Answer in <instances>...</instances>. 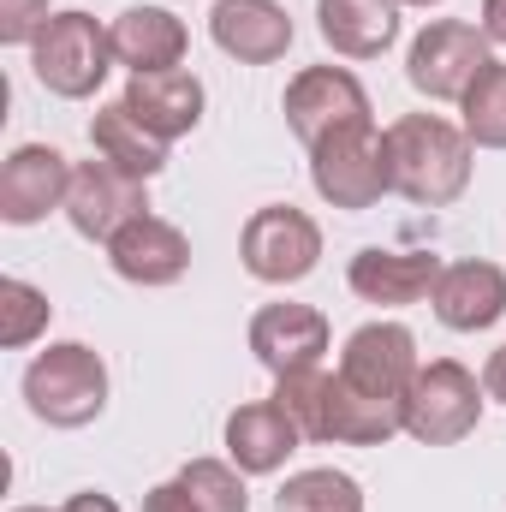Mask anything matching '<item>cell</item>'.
I'll use <instances>...</instances> for the list:
<instances>
[{
  "mask_svg": "<svg viewBox=\"0 0 506 512\" xmlns=\"http://www.w3.org/2000/svg\"><path fill=\"white\" fill-rule=\"evenodd\" d=\"M24 399L48 429H84L108 411V364L84 340H60L30 358L24 370Z\"/></svg>",
  "mask_w": 506,
  "mask_h": 512,
  "instance_id": "obj_3",
  "label": "cell"
},
{
  "mask_svg": "<svg viewBox=\"0 0 506 512\" xmlns=\"http://www.w3.org/2000/svg\"><path fill=\"white\" fill-rule=\"evenodd\" d=\"M286 126L304 149H316L328 131L358 126L370 120V90L346 72V66H304L292 84H286Z\"/></svg>",
  "mask_w": 506,
  "mask_h": 512,
  "instance_id": "obj_8",
  "label": "cell"
},
{
  "mask_svg": "<svg viewBox=\"0 0 506 512\" xmlns=\"http://www.w3.org/2000/svg\"><path fill=\"white\" fill-rule=\"evenodd\" d=\"M191 48V30L167 12V6H131L114 18V60L131 66V78L143 72H173Z\"/></svg>",
  "mask_w": 506,
  "mask_h": 512,
  "instance_id": "obj_20",
  "label": "cell"
},
{
  "mask_svg": "<svg viewBox=\"0 0 506 512\" xmlns=\"http://www.w3.org/2000/svg\"><path fill=\"white\" fill-rule=\"evenodd\" d=\"M12 512H60V507H12Z\"/></svg>",
  "mask_w": 506,
  "mask_h": 512,
  "instance_id": "obj_34",
  "label": "cell"
},
{
  "mask_svg": "<svg viewBox=\"0 0 506 512\" xmlns=\"http://www.w3.org/2000/svg\"><path fill=\"white\" fill-rule=\"evenodd\" d=\"M316 30L340 60H376L399 42V0H316Z\"/></svg>",
  "mask_w": 506,
  "mask_h": 512,
  "instance_id": "obj_19",
  "label": "cell"
},
{
  "mask_svg": "<svg viewBox=\"0 0 506 512\" xmlns=\"http://www.w3.org/2000/svg\"><path fill=\"white\" fill-rule=\"evenodd\" d=\"M483 393H489L495 405H506V346L489 352V364H483Z\"/></svg>",
  "mask_w": 506,
  "mask_h": 512,
  "instance_id": "obj_30",
  "label": "cell"
},
{
  "mask_svg": "<svg viewBox=\"0 0 506 512\" xmlns=\"http://www.w3.org/2000/svg\"><path fill=\"white\" fill-rule=\"evenodd\" d=\"M483 36L506 48V0H483Z\"/></svg>",
  "mask_w": 506,
  "mask_h": 512,
  "instance_id": "obj_31",
  "label": "cell"
},
{
  "mask_svg": "<svg viewBox=\"0 0 506 512\" xmlns=\"http://www.w3.org/2000/svg\"><path fill=\"white\" fill-rule=\"evenodd\" d=\"M495 42L483 36V24H465V18H435L417 30L411 54H405V78L417 96L429 102H465V90L477 84V72L495 60L489 54Z\"/></svg>",
  "mask_w": 506,
  "mask_h": 512,
  "instance_id": "obj_6",
  "label": "cell"
},
{
  "mask_svg": "<svg viewBox=\"0 0 506 512\" xmlns=\"http://www.w3.org/2000/svg\"><path fill=\"white\" fill-rule=\"evenodd\" d=\"M441 256L435 251H370L352 256V268H346V286L364 298V304H381V310H405V304H423L429 292H435V280H441Z\"/></svg>",
  "mask_w": 506,
  "mask_h": 512,
  "instance_id": "obj_14",
  "label": "cell"
},
{
  "mask_svg": "<svg viewBox=\"0 0 506 512\" xmlns=\"http://www.w3.org/2000/svg\"><path fill=\"white\" fill-rule=\"evenodd\" d=\"M179 483L191 489V501L203 512H251V495H245V471L233 459H191L179 471Z\"/></svg>",
  "mask_w": 506,
  "mask_h": 512,
  "instance_id": "obj_26",
  "label": "cell"
},
{
  "mask_svg": "<svg viewBox=\"0 0 506 512\" xmlns=\"http://www.w3.org/2000/svg\"><path fill=\"white\" fill-rule=\"evenodd\" d=\"M209 36L239 66H274L292 48V18H286L280 0H215Z\"/></svg>",
  "mask_w": 506,
  "mask_h": 512,
  "instance_id": "obj_15",
  "label": "cell"
},
{
  "mask_svg": "<svg viewBox=\"0 0 506 512\" xmlns=\"http://www.w3.org/2000/svg\"><path fill=\"white\" fill-rule=\"evenodd\" d=\"M399 6H423V12H429V6H441V0H399Z\"/></svg>",
  "mask_w": 506,
  "mask_h": 512,
  "instance_id": "obj_33",
  "label": "cell"
},
{
  "mask_svg": "<svg viewBox=\"0 0 506 512\" xmlns=\"http://www.w3.org/2000/svg\"><path fill=\"white\" fill-rule=\"evenodd\" d=\"M90 143H96V155H102V161H114L120 173L143 179V185L167 167V143H161L149 126H137V114H131L126 102L96 108V120H90Z\"/></svg>",
  "mask_w": 506,
  "mask_h": 512,
  "instance_id": "obj_22",
  "label": "cell"
},
{
  "mask_svg": "<svg viewBox=\"0 0 506 512\" xmlns=\"http://www.w3.org/2000/svg\"><path fill=\"white\" fill-rule=\"evenodd\" d=\"M60 512H120V507H114V495H102V489H84V495H72Z\"/></svg>",
  "mask_w": 506,
  "mask_h": 512,
  "instance_id": "obj_32",
  "label": "cell"
},
{
  "mask_svg": "<svg viewBox=\"0 0 506 512\" xmlns=\"http://www.w3.org/2000/svg\"><path fill=\"white\" fill-rule=\"evenodd\" d=\"M137 215H149V191L143 179L120 173L114 161H78L72 167V191H66V221L96 239V245H114V233H126Z\"/></svg>",
  "mask_w": 506,
  "mask_h": 512,
  "instance_id": "obj_9",
  "label": "cell"
},
{
  "mask_svg": "<svg viewBox=\"0 0 506 512\" xmlns=\"http://www.w3.org/2000/svg\"><path fill=\"white\" fill-rule=\"evenodd\" d=\"M54 12H48V0H0V42H12V48H30L36 36H42V24H48Z\"/></svg>",
  "mask_w": 506,
  "mask_h": 512,
  "instance_id": "obj_28",
  "label": "cell"
},
{
  "mask_svg": "<svg viewBox=\"0 0 506 512\" xmlns=\"http://www.w3.org/2000/svg\"><path fill=\"white\" fill-rule=\"evenodd\" d=\"M441 328L453 334H483L506 316V268L483 262V256H465V262H447L435 292H429Z\"/></svg>",
  "mask_w": 506,
  "mask_h": 512,
  "instance_id": "obj_13",
  "label": "cell"
},
{
  "mask_svg": "<svg viewBox=\"0 0 506 512\" xmlns=\"http://www.w3.org/2000/svg\"><path fill=\"white\" fill-rule=\"evenodd\" d=\"M298 423L274 405V399H256V405H239L227 417V459L245 471V477H274L292 453H298Z\"/></svg>",
  "mask_w": 506,
  "mask_h": 512,
  "instance_id": "obj_18",
  "label": "cell"
},
{
  "mask_svg": "<svg viewBox=\"0 0 506 512\" xmlns=\"http://www.w3.org/2000/svg\"><path fill=\"white\" fill-rule=\"evenodd\" d=\"M120 102L137 114V126H149L161 143H173V137H185V131L203 126V78H197V72H185V66L131 78Z\"/></svg>",
  "mask_w": 506,
  "mask_h": 512,
  "instance_id": "obj_17",
  "label": "cell"
},
{
  "mask_svg": "<svg viewBox=\"0 0 506 512\" xmlns=\"http://www.w3.org/2000/svg\"><path fill=\"white\" fill-rule=\"evenodd\" d=\"M310 185L322 203L334 209H376L381 197L393 191V167H387V131H376V120L328 131L310 149Z\"/></svg>",
  "mask_w": 506,
  "mask_h": 512,
  "instance_id": "obj_4",
  "label": "cell"
},
{
  "mask_svg": "<svg viewBox=\"0 0 506 512\" xmlns=\"http://www.w3.org/2000/svg\"><path fill=\"white\" fill-rule=\"evenodd\" d=\"M405 429V399H376L352 382L328 376V441L340 447H381Z\"/></svg>",
  "mask_w": 506,
  "mask_h": 512,
  "instance_id": "obj_21",
  "label": "cell"
},
{
  "mask_svg": "<svg viewBox=\"0 0 506 512\" xmlns=\"http://www.w3.org/2000/svg\"><path fill=\"white\" fill-rule=\"evenodd\" d=\"M30 72L48 96L60 102H90L108 72H114V30H102L90 12L66 6L42 24V36L30 42Z\"/></svg>",
  "mask_w": 506,
  "mask_h": 512,
  "instance_id": "obj_2",
  "label": "cell"
},
{
  "mask_svg": "<svg viewBox=\"0 0 506 512\" xmlns=\"http://www.w3.org/2000/svg\"><path fill=\"white\" fill-rule=\"evenodd\" d=\"M268 399L298 423L304 441H328V376H322V364H316V370L274 376V393H268Z\"/></svg>",
  "mask_w": 506,
  "mask_h": 512,
  "instance_id": "obj_25",
  "label": "cell"
},
{
  "mask_svg": "<svg viewBox=\"0 0 506 512\" xmlns=\"http://www.w3.org/2000/svg\"><path fill=\"white\" fill-rule=\"evenodd\" d=\"M274 512H364V489H358V477H346L334 465L298 471V477H286Z\"/></svg>",
  "mask_w": 506,
  "mask_h": 512,
  "instance_id": "obj_23",
  "label": "cell"
},
{
  "mask_svg": "<svg viewBox=\"0 0 506 512\" xmlns=\"http://www.w3.org/2000/svg\"><path fill=\"white\" fill-rule=\"evenodd\" d=\"M417 370H423L417 340L399 322H364L340 352V382H352L358 393H376V399H405Z\"/></svg>",
  "mask_w": 506,
  "mask_h": 512,
  "instance_id": "obj_11",
  "label": "cell"
},
{
  "mask_svg": "<svg viewBox=\"0 0 506 512\" xmlns=\"http://www.w3.org/2000/svg\"><path fill=\"white\" fill-rule=\"evenodd\" d=\"M471 149H506V60H489L459 102Z\"/></svg>",
  "mask_w": 506,
  "mask_h": 512,
  "instance_id": "obj_24",
  "label": "cell"
},
{
  "mask_svg": "<svg viewBox=\"0 0 506 512\" xmlns=\"http://www.w3.org/2000/svg\"><path fill=\"white\" fill-rule=\"evenodd\" d=\"M108 262L131 286H173L191 268V239L173 221H161V215H137L126 233H114Z\"/></svg>",
  "mask_w": 506,
  "mask_h": 512,
  "instance_id": "obj_16",
  "label": "cell"
},
{
  "mask_svg": "<svg viewBox=\"0 0 506 512\" xmlns=\"http://www.w3.org/2000/svg\"><path fill=\"white\" fill-rule=\"evenodd\" d=\"M393 191L417 209H447L471 191V137L441 114H405L387 126Z\"/></svg>",
  "mask_w": 506,
  "mask_h": 512,
  "instance_id": "obj_1",
  "label": "cell"
},
{
  "mask_svg": "<svg viewBox=\"0 0 506 512\" xmlns=\"http://www.w3.org/2000/svg\"><path fill=\"white\" fill-rule=\"evenodd\" d=\"M251 352L268 376L316 370L328 352V316L316 304H262L251 316Z\"/></svg>",
  "mask_w": 506,
  "mask_h": 512,
  "instance_id": "obj_12",
  "label": "cell"
},
{
  "mask_svg": "<svg viewBox=\"0 0 506 512\" xmlns=\"http://www.w3.org/2000/svg\"><path fill=\"white\" fill-rule=\"evenodd\" d=\"M66 191H72V161L54 143H24L0 167V221L36 227L48 209H66Z\"/></svg>",
  "mask_w": 506,
  "mask_h": 512,
  "instance_id": "obj_10",
  "label": "cell"
},
{
  "mask_svg": "<svg viewBox=\"0 0 506 512\" xmlns=\"http://www.w3.org/2000/svg\"><path fill=\"white\" fill-rule=\"evenodd\" d=\"M48 316H54V304H48L42 286H30V280H0V346H6V352L30 346V340L48 328Z\"/></svg>",
  "mask_w": 506,
  "mask_h": 512,
  "instance_id": "obj_27",
  "label": "cell"
},
{
  "mask_svg": "<svg viewBox=\"0 0 506 512\" xmlns=\"http://www.w3.org/2000/svg\"><path fill=\"white\" fill-rule=\"evenodd\" d=\"M239 256H245V268L262 286H292V280L316 274V262H322V227L304 209H292V203H268V209H256L251 221H245Z\"/></svg>",
  "mask_w": 506,
  "mask_h": 512,
  "instance_id": "obj_7",
  "label": "cell"
},
{
  "mask_svg": "<svg viewBox=\"0 0 506 512\" xmlns=\"http://www.w3.org/2000/svg\"><path fill=\"white\" fill-rule=\"evenodd\" d=\"M483 399V382L459 358H435L405 387V435H417L423 447H453L483 423Z\"/></svg>",
  "mask_w": 506,
  "mask_h": 512,
  "instance_id": "obj_5",
  "label": "cell"
},
{
  "mask_svg": "<svg viewBox=\"0 0 506 512\" xmlns=\"http://www.w3.org/2000/svg\"><path fill=\"white\" fill-rule=\"evenodd\" d=\"M143 512H203L197 501H191V489L173 477V483H155L149 495H143Z\"/></svg>",
  "mask_w": 506,
  "mask_h": 512,
  "instance_id": "obj_29",
  "label": "cell"
}]
</instances>
